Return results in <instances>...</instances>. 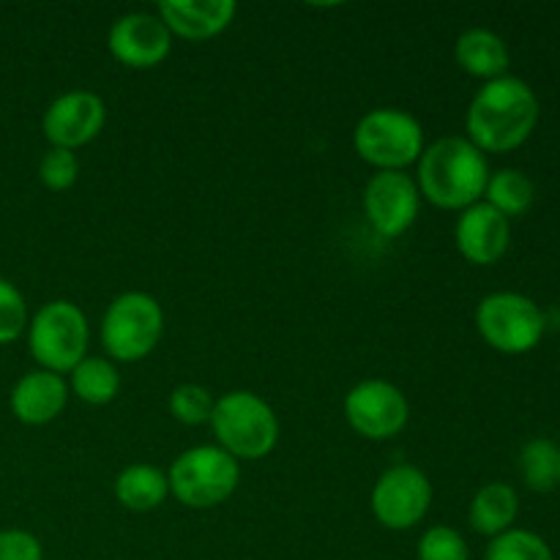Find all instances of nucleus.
<instances>
[{
  "label": "nucleus",
  "mask_w": 560,
  "mask_h": 560,
  "mask_svg": "<svg viewBox=\"0 0 560 560\" xmlns=\"http://www.w3.org/2000/svg\"><path fill=\"white\" fill-rule=\"evenodd\" d=\"M539 98L520 77L485 82L468 104L465 137L481 153H509L530 140L539 124Z\"/></svg>",
  "instance_id": "nucleus-1"
},
{
  "label": "nucleus",
  "mask_w": 560,
  "mask_h": 560,
  "mask_svg": "<svg viewBox=\"0 0 560 560\" xmlns=\"http://www.w3.org/2000/svg\"><path fill=\"white\" fill-rule=\"evenodd\" d=\"M416 164L421 197L441 211H465L485 197L490 164L468 137H441L424 148Z\"/></svg>",
  "instance_id": "nucleus-2"
},
{
  "label": "nucleus",
  "mask_w": 560,
  "mask_h": 560,
  "mask_svg": "<svg viewBox=\"0 0 560 560\" xmlns=\"http://www.w3.org/2000/svg\"><path fill=\"white\" fill-rule=\"evenodd\" d=\"M211 430L217 446L235 459H262L277 448L279 419L255 392H228L213 402Z\"/></svg>",
  "instance_id": "nucleus-3"
},
{
  "label": "nucleus",
  "mask_w": 560,
  "mask_h": 560,
  "mask_svg": "<svg viewBox=\"0 0 560 560\" xmlns=\"http://www.w3.org/2000/svg\"><path fill=\"white\" fill-rule=\"evenodd\" d=\"M353 148L377 173H405L424 153V129L405 109L377 107L355 124Z\"/></svg>",
  "instance_id": "nucleus-4"
},
{
  "label": "nucleus",
  "mask_w": 560,
  "mask_h": 560,
  "mask_svg": "<svg viewBox=\"0 0 560 560\" xmlns=\"http://www.w3.org/2000/svg\"><path fill=\"white\" fill-rule=\"evenodd\" d=\"M170 495L189 509H213L230 501L241 481L238 459L219 446L186 448L170 465Z\"/></svg>",
  "instance_id": "nucleus-5"
},
{
  "label": "nucleus",
  "mask_w": 560,
  "mask_h": 560,
  "mask_svg": "<svg viewBox=\"0 0 560 560\" xmlns=\"http://www.w3.org/2000/svg\"><path fill=\"white\" fill-rule=\"evenodd\" d=\"M91 328L82 310L71 301H49L27 323V348L42 370L63 375L88 355Z\"/></svg>",
  "instance_id": "nucleus-6"
},
{
  "label": "nucleus",
  "mask_w": 560,
  "mask_h": 560,
  "mask_svg": "<svg viewBox=\"0 0 560 560\" xmlns=\"http://www.w3.org/2000/svg\"><path fill=\"white\" fill-rule=\"evenodd\" d=\"M164 331V312L153 295L129 290L113 299L102 317V345L109 359L135 364L156 350Z\"/></svg>",
  "instance_id": "nucleus-7"
},
{
  "label": "nucleus",
  "mask_w": 560,
  "mask_h": 560,
  "mask_svg": "<svg viewBox=\"0 0 560 560\" xmlns=\"http://www.w3.org/2000/svg\"><path fill=\"white\" fill-rule=\"evenodd\" d=\"M476 328L498 353L525 355L545 337L547 315L528 295L501 290L485 295L476 306Z\"/></svg>",
  "instance_id": "nucleus-8"
},
{
  "label": "nucleus",
  "mask_w": 560,
  "mask_h": 560,
  "mask_svg": "<svg viewBox=\"0 0 560 560\" xmlns=\"http://www.w3.org/2000/svg\"><path fill=\"white\" fill-rule=\"evenodd\" d=\"M432 506V481L416 465H394L372 487V514L388 530H410Z\"/></svg>",
  "instance_id": "nucleus-9"
},
{
  "label": "nucleus",
  "mask_w": 560,
  "mask_h": 560,
  "mask_svg": "<svg viewBox=\"0 0 560 560\" xmlns=\"http://www.w3.org/2000/svg\"><path fill=\"white\" fill-rule=\"evenodd\" d=\"M345 419L366 441H392L408 427L410 405L394 383L361 381L345 397Z\"/></svg>",
  "instance_id": "nucleus-10"
},
{
  "label": "nucleus",
  "mask_w": 560,
  "mask_h": 560,
  "mask_svg": "<svg viewBox=\"0 0 560 560\" xmlns=\"http://www.w3.org/2000/svg\"><path fill=\"white\" fill-rule=\"evenodd\" d=\"M421 191L408 173H375L364 186V213L383 238H399L413 228Z\"/></svg>",
  "instance_id": "nucleus-11"
},
{
  "label": "nucleus",
  "mask_w": 560,
  "mask_h": 560,
  "mask_svg": "<svg viewBox=\"0 0 560 560\" xmlns=\"http://www.w3.org/2000/svg\"><path fill=\"white\" fill-rule=\"evenodd\" d=\"M104 124H107V107L98 93L66 91L47 107L42 129L52 148L77 151L96 140Z\"/></svg>",
  "instance_id": "nucleus-12"
},
{
  "label": "nucleus",
  "mask_w": 560,
  "mask_h": 560,
  "mask_svg": "<svg viewBox=\"0 0 560 560\" xmlns=\"http://www.w3.org/2000/svg\"><path fill=\"white\" fill-rule=\"evenodd\" d=\"M109 52L126 69H153L173 49V33L167 31L159 14H124L109 27Z\"/></svg>",
  "instance_id": "nucleus-13"
},
{
  "label": "nucleus",
  "mask_w": 560,
  "mask_h": 560,
  "mask_svg": "<svg viewBox=\"0 0 560 560\" xmlns=\"http://www.w3.org/2000/svg\"><path fill=\"white\" fill-rule=\"evenodd\" d=\"M454 244L459 255L474 266H492L501 260L512 244V224L503 213L487 206L485 200L459 211L457 228H454Z\"/></svg>",
  "instance_id": "nucleus-14"
},
{
  "label": "nucleus",
  "mask_w": 560,
  "mask_h": 560,
  "mask_svg": "<svg viewBox=\"0 0 560 560\" xmlns=\"http://www.w3.org/2000/svg\"><path fill=\"white\" fill-rule=\"evenodd\" d=\"M238 14L233 0H167L159 5V20L167 31L189 42H208L222 36Z\"/></svg>",
  "instance_id": "nucleus-15"
},
{
  "label": "nucleus",
  "mask_w": 560,
  "mask_h": 560,
  "mask_svg": "<svg viewBox=\"0 0 560 560\" xmlns=\"http://www.w3.org/2000/svg\"><path fill=\"white\" fill-rule=\"evenodd\" d=\"M69 394V383L63 381V375H55L47 370L27 372L11 388V413L22 424L44 427L63 413Z\"/></svg>",
  "instance_id": "nucleus-16"
},
{
  "label": "nucleus",
  "mask_w": 560,
  "mask_h": 560,
  "mask_svg": "<svg viewBox=\"0 0 560 560\" xmlns=\"http://www.w3.org/2000/svg\"><path fill=\"white\" fill-rule=\"evenodd\" d=\"M454 60L465 74L490 82L506 77L512 55L498 33L487 31V27H470L454 44Z\"/></svg>",
  "instance_id": "nucleus-17"
},
{
  "label": "nucleus",
  "mask_w": 560,
  "mask_h": 560,
  "mask_svg": "<svg viewBox=\"0 0 560 560\" xmlns=\"http://www.w3.org/2000/svg\"><path fill=\"white\" fill-rule=\"evenodd\" d=\"M520 514V498L517 490L503 481H490V485L481 487L474 495L468 509V523L476 534L481 536H495L506 534L514 528Z\"/></svg>",
  "instance_id": "nucleus-18"
},
{
  "label": "nucleus",
  "mask_w": 560,
  "mask_h": 560,
  "mask_svg": "<svg viewBox=\"0 0 560 560\" xmlns=\"http://www.w3.org/2000/svg\"><path fill=\"white\" fill-rule=\"evenodd\" d=\"M170 495V481L156 465H129L115 479V498L129 512H153Z\"/></svg>",
  "instance_id": "nucleus-19"
},
{
  "label": "nucleus",
  "mask_w": 560,
  "mask_h": 560,
  "mask_svg": "<svg viewBox=\"0 0 560 560\" xmlns=\"http://www.w3.org/2000/svg\"><path fill=\"white\" fill-rule=\"evenodd\" d=\"M69 375V392L88 405H109L120 392V372L107 359L85 355Z\"/></svg>",
  "instance_id": "nucleus-20"
},
{
  "label": "nucleus",
  "mask_w": 560,
  "mask_h": 560,
  "mask_svg": "<svg viewBox=\"0 0 560 560\" xmlns=\"http://www.w3.org/2000/svg\"><path fill=\"white\" fill-rule=\"evenodd\" d=\"M534 180L523 173V170H498V173H490V180H487L485 189V202L495 208L498 213H503L506 219L523 217L530 206H534Z\"/></svg>",
  "instance_id": "nucleus-21"
},
{
  "label": "nucleus",
  "mask_w": 560,
  "mask_h": 560,
  "mask_svg": "<svg viewBox=\"0 0 560 560\" xmlns=\"http://www.w3.org/2000/svg\"><path fill=\"white\" fill-rule=\"evenodd\" d=\"M517 468L534 492H550L560 485V448L547 438H534L520 448Z\"/></svg>",
  "instance_id": "nucleus-22"
},
{
  "label": "nucleus",
  "mask_w": 560,
  "mask_h": 560,
  "mask_svg": "<svg viewBox=\"0 0 560 560\" xmlns=\"http://www.w3.org/2000/svg\"><path fill=\"white\" fill-rule=\"evenodd\" d=\"M485 560H556L550 545L539 534L525 528H512L495 536L487 547Z\"/></svg>",
  "instance_id": "nucleus-23"
},
{
  "label": "nucleus",
  "mask_w": 560,
  "mask_h": 560,
  "mask_svg": "<svg viewBox=\"0 0 560 560\" xmlns=\"http://www.w3.org/2000/svg\"><path fill=\"white\" fill-rule=\"evenodd\" d=\"M213 394L208 392L200 383H180L178 388H173L170 394V413L175 416V421L186 427H200L211 421L213 413Z\"/></svg>",
  "instance_id": "nucleus-24"
},
{
  "label": "nucleus",
  "mask_w": 560,
  "mask_h": 560,
  "mask_svg": "<svg viewBox=\"0 0 560 560\" xmlns=\"http://www.w3.org/2000/svg\"><path fill=\"white\" fill-rule=\"evenodd\" d=\"M419 560H470L468 541L448 525H432L419 539Z\"/></svg>",
  "instance_id": "nucleus-25"
},
{
  "label": "nucleus",
  "mask_w": 560,
  "mask_h": 560,
  "mask_svg": "<svg viewBox=\"0 0 560 560\" xmlns=\"http://www.w3.org/2000/svg\"><path fill=\"white\" fill-rule=\"evenodd\" d=\"M38 178L49 191H66L80 178V159L74 151L49 148L38 162Z\"/></svg>",
  "instance_id": "nucleus-26"
},
{
  "label": "nucleus",
  "mask_w": 560,
  "mask_h": 560,
  "mask_svg": "<svg viewBox=\"0 0 560 560\" xmlns=\"http://www.w3.org/2000/svg\"><path fill=\"white\" fill-rule=\"evenodd\" d=\"M27 328V304L20 290L0 277V345L16 342Z\"/></svg>",
  "instance_id": "nucleus-27"
},
{
  "label": "nucleus",
  "mask_w": 560,
  "mask_h": 560,
  "mask_svg": "<svg viewBox=\"0 0 560 560\" xmlns=\"http://www.w3.org/2000/svg\"><path fill=\"white\" fill-rule=\"evenodd\" d=\"M0 560H44L42 541L20 528L0 530Z\"/></svg>",
  "instance_id": "nucleus-28"
}]
</instances>
